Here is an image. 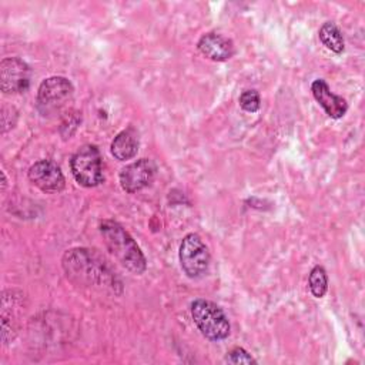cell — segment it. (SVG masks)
Instances as JSON below:
<instances>
[{
	"instance_id": "5",
	"label": "cell",
	"mask_w": 365,
	"mask_h": 365,
	"mask_svg": "<svg viewBox=\"0 0 365 365\" xmlns=\"http://www.w3.org/2000/svg\"><path fill=\"white\" fill-rule=\"evenodd\" d=\"M71 81L61 76H53L41 81L37 90V108L43 115L58 113L73 97Z\"/></svg>"
},
{
	"instance_id": "13",
	"label": "cell",
	"mask_w": 365,
	"mask_h": 365,
	"mask_svg": "<svg viewBox=\"0 0 365 365\" xmlns=\"http://www.w3.org/2000/svg\"><path fill=\"white\" fill-rule=\"evenodd\" d=\"M318 34H319V40L322 41V44L328 50H331L336 54L344 51V48H345L344 36H342V31L339 30V27L335 23H332V21L324 23L321 26Z\"/></svg>"
},
{
	"instance_id": "10",
	"label": "cell",
	"mask_w": 365,
	"mask_h": 365,
	"mask_svg": "<svg viewBox=\"0 0 365 365\" xmlns=\"http://www.w3.org/2000/svg\"><path fill=\"white\" fill-rule=\"evenodd\" d=\"M311 91L315 100L318 101V104L325 110V113L331 118H341L345 115L348 110V104L345 98L334 94L325 80L322 78L314 80L311 84Z\"/></svg>"
},
{
	"instance_id": "8",
	"label": "cell",
	"mask_w": 365,
	"mask_h": 365,
	"mask_svg": "<svg viewBox=\"0 0 365 365\" xmlns=\"http://www.w3.org/2000/svg\"><path fill=\"white\" fill-rule=\"evenodd\" d=\"M155 175V164L148 158L137 160L128 165H125L120 171V184L121 188L128 192L134 194L145 187H148Z\"/></svg>"
},
{
	"instance_id": "2",
	"label": "cell",
	"mask_w": 365,
	"mask_h": 365,
	"mask_svg": "<svg viewBox=\"0 0 365 365\" xmlns=\"http://www.w3.org/2000/svg\"><path fill=\"white\" fill-rule=\"evenodd\" d=\"M191 318L200 332L210 341H221L230 335V322L225 312L212 301L198 298L191 302Z\"/></svg>"
},
{
	"instance_id": "9",
	"label": "cell",
	"mask_w": 365,
	"mask_h": 365,
	"mask_svg": "<svg viewBox=\"0 0 365 365\" xmlns=\"http://www.w3.org/2000/svg\"><path fill=\"white\" fill-rule=\"evenodd\" d=\"M29 180L44 192H60L66 187L60 167L51 160H40L29 168Z\"/></svg>"
},
{
	"instance_id": "3",
	"label": "cell",
	"mask_w": 365,
	"mask_h": 365,
	"mask_svg": "<svg viewBox=\"0 0 365 365\" xmlns=\"http://www.w3.org/2000/svg\"><path fill=\"white\" fill-rule=\"evenodd\" d=\"M70 168L74 180L83 187H96L104 180L101 154L93 144H86L73 154Z\"/></svg>"
},
{
	"instance_id": "12",
	"label": "cell",
	"mask_w": 365,
	"mask_h": 365,
	"mask_svg": "<svg viewBox=\"0 0 365 365\" xmlns=\"http://www.w3.org/2000/svg\"><path fill=\"white\" fill-rule=\"evenodd\" d=\"M138 134L133 127L120 131L111 141V154L118 161H125L137 155L138 151Z\"/></svg>"
},
{
	"instance_id": "14",
	"label": "cell",
	"mask_w": 365,
	"mask_h": 365,
	"mask_svg": "<svg viewBox=\"0 0 365 365\" xmlns=\"http://www.w3.org/2000/svg\"><path fill=\"white\" fill-rule=\"evenodd\" d=\"M308 284H309V289L314 297L322 298L325 295V292L328 289V277H327L325 269L321 265H315L311 269Z\"/></svg>"
},
{
	"instance_id": "4",
	"label": "cell",
	"mask_w": 365,
	"mask_h": 365,
	"mask_svg": "<svg viewBox=\"0 0 365 365\" xmlns=\"http://www.w3.org/2000/svg\"><path fill=\"white\" fill-rule=\"evenodd\" d=\"M178 258L181 268L188 278H201L210 269L211 255L198 234L191 232L182 238L178 250Z\"/></svg>"
},
{
	"instance_id": "7",
	"label": "cell",
	"mask_w": 365,
	"mask_h": 365,
	"mask_svg": "<svg viewBox=\"0 0 365 365\" xmlns=\"http://www.w3.org/2000/svg\"><path fill=\"white\" fill-rule=\"evenodd\" d=\"M63 265L67 275L77 277L80 281H86L88 284L100 279L104 274L101 271V265L96 264L93 259L91 252L84 248H76L66 252Z\"/></svg>"
},
{
	"instance_id": "1",
	"label": "cell",
	"mask_w": 365,
	"mask_h": 365,
	"mask_svg": "<svg viewBox=\"0 0 365 365\" xmlns=\"http://www.w3.org/2000/svg\"><path fill=\"white\" fill-rule=\"evenodd\" d=\"M100 232L108 251L124 268L135 275H141L147 269V259L143 251L121 224L113 220H104L100 224Z\"/></svg>"
},
{
	"instance_id": "11",
	"label": "cell",
	"mask_w": 365,
	"mask_h": 365,
	"mask_svg": "<svg viewBox=\"0 0 365 365\" xmlns=\"http://www.w3.org/2000/svg\"><path fill=\"white\" fill-rule=\"evenodd\" d=\"M197 47L201 54L212 61H225L235 53L234 43L228 37L218 33H207L201 36Z\"/></svg>"
},
{
	"instance_id": "16",
	"label": "cell",
	"mask_w": 365,
	"mask_h": 365,
	"mask_svg": "<svg viewBox=\"0 0 365 365\" xmlns=\"http://www.w3.org/2000/svg\"><path fill=\"white\" fill-rule=\"evenodd\" d=\"M224 361L228 364H255L257 362L248 351L240 346H235L231 351H228Z\"/></svg>"
},
{
	"instance_id": "6",
	"label": "cell",
	"mask_w": 365,
	"mask_h": 365,
	"mask_svg": "<svg viewBox=\"0 0 365 365\" xmlns=\"http://www.w3.org/2000/svg\"><path fill=\"white\" fill-rule=\"evenodd\" d=\"M30 86V67L19 57H7L0 63V88L4 94L23 93Z\"/></svg>"
},
{
	"instance_id": "15",
	"label": "cell",
	"mask_w": 365,
	"mask_h": 365,
	"mask_svg": "<svg viewBox=\"0 0 365 365\" xmlns=\"http://www.w3.org/2000/svg\"><path fill=\"white\" fill-rule=\"evenodd\" d=\"M238 101H240L241 108L247 113H255L261 107V98H259V94H258L257 90L242 91Z\"/></svg>"
}]
</instances>
